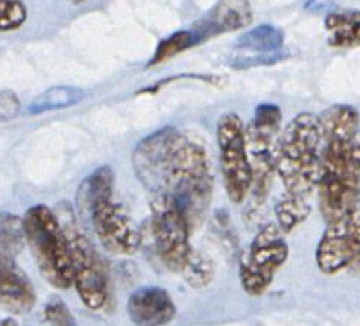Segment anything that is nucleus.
Listing matches in <instances>:
<instances>
[{
	"label": "nucleus",
	"instance_id": "obj_1",
	"mask_svg": "<svg viewBox=\"0 0 360 326\" xmlns=\"http://www.w3.org/2000/svg\"><path fill=\"white\" fill-rule=\"evenodd\" d=\"M133 166L150 196H171L191 229L202 225L214 190L211 164L202 145L167 126L137 143Z\"/></svg>",
	"mask_w": 360,
	"mask_h": 326
},
{
	"label": "nucleus",
	"instance_id": "obj_2",
	"mask_svg": "<svg viewBox=\"0 0 360 326\" xmlns=\"http://www.w3.org/2000/svg\"><path fill=\"white\" fill-rule=\"evenodd\" d=\"M77 209L88 215L101 245L113 255L129 256L139 250L142 234L122 205L113 201V172L99 167L77 191Z\"/></svg>",
	"mask_w": 360,
	"mask_h": 326
},
{
	"label": "nucleus",
	"instance_id": "obj_3",
	"mask_svg": "<svg viewBox=\"0 0 360 326\" xmlns=\"http://www.w3.org/2000/svg\"><path fill=\"white\" fill-rule=\"evenodd\" d=\"M323 128L319 115L304 112L285 126L279 137L276 174L285 193L308 197L322 174Z\"/></svg>",
	"mask_w": 360,
	"mask_h": 326
},
{
	"label": "nucleus",
	"instance_id": "obj_4",
	"mask_svg": "<svg viewBox=\"0 0 360 326\" xmlns=\"http://www.w3.org/2000/svg\"><path fill=\"white\" fill-rule=\"evenodd\" d=\"M26 242L44 279L58 289H69L74 285V263H72L68 235L56 212L44 204L32 205L24 214Z\"/></svg>",
	"mask_w": 360,
	"mask_h": 326
},
{
	"label": "nucleus",
	"instance_id": "obj_5",
	"mask_svg": "<svg viewBox=\"0 0 360 326\" xmlns=\"http://www.w3.org/2000/svg\"><path fill=\"white\" fill-rule=\"evenodd\" d=\"M351 143L323 142L319 190L321 214L326 223H333L351 212L360 193V172L352 164Z\"/></svg>",
	"mask_w": 360,
	"mask_h": 326
},
{
	"label": "nucleus",
	"instance_id": "obj_6",
	"mask_svg": "<svg viewBox=\"0 0 360 326\" xmlns=\"http://www.w3.org/2000/svg\"><path fill=\"white\" fill-rule=\"evenodd\" d=\"M58 219L68 235L72 263H74V287L82 303L88 309L99 311L109 298V275L104 259L82 233L79 221L68 204L58 209Z\"/></svg>",
	"mask_w": 360,
	"mask_h": 326
},
{
	"label": "nucleus",
	"instance_id": "obj_7",
	"mask_svg": "<svg viewBox=\"0 0 360 326\" xmlns=\"http://www.w3.org/2000/svg\"><path fill=\"white\" fill-rule=\"evenodd\" d=\"M152 209V234L158 256L167 269L180 273L187 266L191 252L188 219L176 201L167 195L150 196Z\"/></svg>",
	"mask_w": 360,
	"mask_h": 326
},
{
	"label": "nucleus",
	"instance_id": "obj_8",
	"mask_svg": "<svg viewBox=\"0 0 360 326\" xmlns=\"http://www.w3.org/2000/svg\"><path fill=\"white\" fill-rule=\"evenodd\" d=\"M278 223L263 226L239 263V280L249 296H262L289 258V245Z\"/></svg>",
	"mask_w": 360,
	"mask_h": 326
},
{
	"label": "nucleus",
	"instance_id": "obj_9",
	"mask_svg": "<svg viewBox=\"0 0 360 326\" xmlns=\"http://www.w3.org/2000/svg\"><path fill=\"white\" fill-rule=\"evenodd\" d=\"M217 143L226 195L231 202L241 204L252 193L254 174L244 123L236 113H225L219 119Z\"/></svg>",
	"mask_w": 360,
	"mask_h": 326
},
{
	"label": "nucleus",
	"instance_id": "obj_10",
	"mask_svg": "<svg viewBox=\"0 0 360 326\" xmlns=\"http://www.w3.org/2000/svg\"><path fill=\"white\" fill-rule=\"evenodd\" d=\"M316 264L327 275L345 269L360 273V201L345 219L328 223L317 244Z\"/></svg>",
	"mask_w": 360,
	"mask_h": 326
},
{
	"label": "nucleus",
	"instance_id": "obj_11",
	"mask_svg": "<svg viewBox=\"0 0 360 326\" xmlns=\"http://www.w3.org/2000/svg\"><path fill=\"white\" fill-rule=\"evenodd\" d=\"M254 20L249 0H219L214 8L195 24L191 31L198 41H204L220 34L236 32L248 27Z\"/></svg>",
	"mask_w": 360,
	"mask_h": 326
},
{
	"label": "nucleus",
	"instance_id": "obj_12",
	"mask_svg": "<svg viewBox=\"0 0 360 326\" xmlns=\"http://www.w3.org/2000/svg\"><path fill=\"white\" fill-rule=\"evenodd\" d=\"M128 315L136 326H165L176 317V304L165 288L143 287L129 296Z\"/></svg>",
	"mask_w": 360,
	"mask_h": 326
},
{
	"label": "nucleus",
	"instance_id": "obj_13",
	"mask_svg": "<svg viewBox=\"0 0 360 326\" xmlns=\"http://www.w3.org/2000/svg\"><path fill=\"white\" fill-rule=\"evenodd\" d=\"M0 301L2 307L15 315H22L35 306L34 285L15 258H2L0 264Z\"/></svg>",
	"mask_w": 360,
	"mask_h": 326
},
{
	"label": "nucleus",
	"instance_id": "obj_14",
	"mask_svg": "<svg viewBox=\"0 0 360 326\" xmlns=\"http://www.w3.org/2000/svg\"><path fill=\"white\" fill-rule=\"evenodd\" d=\"M323 142H352L360 131V115L356 108L346 104L333 105L321 117Z\"/></svg>",
	"mask_w": 360,
	"mask_h": 326
},
{
	"label": "nucleus",
	"instance_id": "obj_15",
	"mask_svg": "<svg viewBox=\"0 0 360 326\" xmlns=\"http://www.w3.org/2000/svg\"><path fill=\"white\" fill-rule=\"evenodd\" d=\"M238 50L254 54H269L281 51L284 46V32L271 24H262L241 35L235 44Z\"/></svg>",
	"mask_w": 360,
	"mask_h": 326
},
{
	"label": "nucleus",
	"instance_id": "obj_16",
	"mask_svg": "<svg viewBox=\"0 0 360 326\" xmlns=\"http://www.w3.org/2000/svg\"><path fill=\"white\" fill-rule=\"evenodd\" d=\"M276 223L285 234L292 233L298 225L308 219L311 214V205L306 201L304 196H297L285 193L284 197H281L274 205Z\"/></svg>",
	"mask_w": 360,
	"mask_h": 326
},
{
	"label": "nucleus",
	"instance_id": "obj_17",
	"mask_svg": "<svg viewBox=\"0 0 360 326\" xmlns=\"http://www.w3.org/2000/svg\"><path fill=\"white\" fill-rule=\"evenodd\" d=\"M85 93L75 86H53L41 96H39L31 105L29 113H44L51 110H63V108L72 107L83 99Z\"/></svg>",
	"mask_w": 360,
	"mask_h": 326
},
{
	"label": "nucleus",
	"instance_id": "obj_18",
	"mask_svg": "<svg viewBox=\"0 0 360 326\" xmlns=\"http://www.w3.org/2000/svg\"><path fill=\"white\" fill-rule=\"evenodd\" d=\"M200 44L198 37L193 31H179L176 34L169 35V37L161 40L158 45L157 51H155L152 61L148 63V67H153V65H160L169 61V59L176 58L177 54L190 50L191 46Z\"/></svg>",
	"mask_w": 360,
	"mask_h": 326
},
{
	"label": "nucleus",
	"instance_id": "obj_19",
	"mask_svg": "<svg viewBox=\"0 0 360 326\" xmlns=\"http://www.w3.org/2000/svg\"><path fill=\"white\" fill-rule=\"evenodd\" d=\"M2 258H15L22 250L26 233H24L22 220L11 214L2 215Z\"/></svg>",
	"mask_w": 360,
	"mask_h": 326
},
{
	"label": "nucleus",
	"instance_id": "obj_20",
	"mask_svg": "<svg viewBox=\"0 0 360 326\" xmlns=\"http://www.w3.org/2000/svg\"><path fill=\"white\" fill-rule=\"evenodd\" d=\"M184 279L193 288L206 287L214 277V263L202 252H191L190 259L182 270Z\"/></svg>",
	"mask_w": 360,
	"mask_h": 326
},
{
	"label": "nucleus",
	"instance_id": "obj_21",
	"mask_svg": "<svg viewBox=\"0 0 360 326\" xmlns=\"http://www.w3.org/2000/svg\"><path fill=\"white\" fill-rule=\"evenodd\" d=\"M27 20V8L22 0H0V29L11 32L20 29Z\"/></svg>",
	"mask_w": 360,
	"mask_h": 326
},
{
	"label": "nucleus",
	"instance_id": "obj_22",
	"mask_svg": "<svg viewBox=\"0 0 360 326\" xmlns=\"http://www.w3.org/2000/svg\"><path fill=\"white\" fill-rule=\"evenodd\" d=\"M328 45L333 48H354L360 45V18L333 29L330 32Z\"/></svg>",
	"mask_w": 360,
	"mask_h": 326
},
{
	"label": "nucleus",
	"instance_id": "obj_23",
	"mask_svg": "<svg viewBox=\"0 0 360 326\" xmlns=\"http://www.w3.org/2000/svg\"><path fill=\"white\" fill-rule=\"evenodd\" d=\"M45 318L46 322L50 323V326H79L74 315L70 313L69 307L59 298H53L50 299V303L46 304Z\"/></svg>",
	"mask_w": 360,
	"mask_h": 326
},
{
	"label": "nucleus",
	"instance_id": "obj_24",
	"mask_svg": "<svg viewBox=\"0 0 360 326\" xmlns=\"http://www.w3.org/2000/svg\"><path fill=\"white\" fill-rule=\"evenodd\" d=\"M287 54L284 51H276V53H269V54H254L250 53L249 56H239L235 58L230 65L233 69H249V67H255V65H269V64H276L285 59Z\"/></svg>",
	"mask_w": 360,
	"mask_h": 326
},
{
	"label": "nucleus",
	"instance_id": "obj_25",
	"mask_svg": "<svg viewBox=\"0 0 360 326\" xmlns=\"http://www.w3.org/2000/svg\"><path fill=\"white\" fill-rule=\"evenodd\" d=\"M360 18V10H335L330 11V13L326 16V27L327 31L332 32L333 29H337L343 24L354 21Z\"/></svg>",
	"mask_w": 360,
	"mask_h": 326
},
{
	"label": "nucleus",
	"instance_id": "obj_26",
	"mask_svg": "<svg viewBox=\"0 0 360 326\" xmlns=\"http://www.w3.org/2000/svg\"><path fill=\"white\" fill-rule=\"evenodd\" d=\"M20 110V102H18L16 96L10 91L2 93V122L5 119H11Z\"/></svg>",
	"mask_w": 360,
	"mask_h": 326
},
{
	"label": "nucleus",
	"instance_id": "obj_27",
	"mask_svg": "<svg viewBox=\"0 0 360 326\" xmlns=\"http://www.w3.org/2000/svg\"><path fill=\"white\" fill-rule=\"evenodd\" d=\"M335 2H337V0H309V2L306 4V10L314 11V13H319V11L332 8Z\"/></svg>",
	"mask_w": 360,
	"mask_h": 326
},
{
	"label": "nucleus",
	"instance_id": "obj_28",
	"mask_svg": "<svg viewBox=\"0 0 360 326\" xmlns=\"http://www.w3.org/2000/svg\"><path fill=\"white\" fill-rule=\"evenodd\" d=\"M0 326H18V323L15 322L13 318H4L2 325H0Z\"/></svg>",
	"mask_w": 360,
	"mask_h": 326
},
{
	"label": "nucleus",
	"instance_id": "obj_29",
	"mask_svg": "<svg viewBox=\"0 0 360 326\" xmlns=\"http://www.w3.org/2000/svg\"><path fill=\"white\" fill-rule=\"evenodd\" d=\"M69 4H74V5H79V4H83L85 2V0H68Z\"/></svg>",
	"mask_w": 360,
	"mask_h": 326
}]
</instances>
